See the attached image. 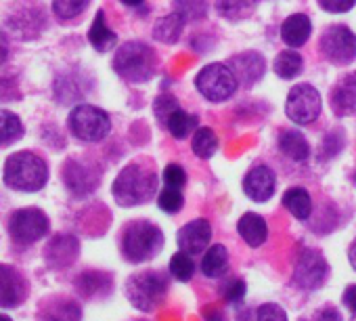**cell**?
Here are the masks:
<instances>
[{"label": "cell", "mask_w": 356, "mask_h": 321, "mask_svg": "<svg viewBox=\"0 0 356 321\" xmlns=\"http://www.w3.org/2000/svg\"><path fill=\"white\" fill-rule=\"evenodd\" d=\"M157 187V177L153 166L143 162H132L113 181V198L120 206H136L145 204L153 198Z\"/></svg>", "instance_id": "cell-1"}, {"label": "cell", "mask_w": 356, "mask_h": 321, "mask_svg": "<svg viewBox=\"0 0 356 321\" xmlns=\"http://www.w3.org/2000/svg\"><path fill=\"white\" fill-rule=\"evenodd\" d=\"M49 181V166L32 151H17L5 164V183L15 191L34 194Z\"/></svg>", "instance_id": "cell-2"}, {"label": "cell", "mask_w": 356, "mask_h": 321, "mask_svg": "<svg viewBox=\"0 0 356 321\" xmlns=\"http://www.w3.org/2000/svg\"><path fill=\"white\" fill-rule=\"evenodd\" d=\"M163 246V233L149 221H134L122 233V252L130 263L153 258Z\"/></svg>", "instance_id": "cell-3"}, {"label": "cell", "mask_w": 356, "mask_h": 321, "mask_svg": "<svg viewBox=\"0 0 356 321\" xmlns=\"http://www.w3.org/2000/svg\"><path fill=\"white\" fill-rule=\"evenodd\" d=\"M115 72L128 82H147L157 68L155 53L143 42H126L113 59Z\"/></svg>", "instance_id": "cell-4"}, {"label": "cell", "mask_w": 356, "mask_h": 321, "mask_svg": "<svg viewBox=\"0 0 356 321\" xmlns=\"http://www.w3.org/2000/svg\"><path fill=\"white\" fill-rule=\"evenodd\" d=\"M168 294V279L157 271H143L126 281V298L138 311H155Z\"/></svg>", "instance_id": "cell-5"}, {"label": "cell", "mask_w": 356, "mask_h": 321, "mask_svg": "<svg viewBox=\"0 0 356 321\" xmlns=\"http://www.w3.org/2000/svg\"><path fill=\"white\" fill-rule=\"evenodd\" d=\"M70 130L74 132V136H78L80 141L86 143H97L103 141L109 130H111V120L109 116L95 107V105H78L72 109L70 113Z\"/></svg>", "instance_id": "cell-6"}, {"label": "cell", "mask_w": 356, "mask_h": 321, "mask_svg": "<svg viewBox=\"0 0 356 321\" xmlns=\"http://www.w3.org/2000/svg\"><path fill=\"white\" fill-rule=\"evenodd\" d=\"M195 84L200 88V93L210 99V101H227L229 97H233V93L237 91V78L233 74V70L225 63H210L206 65L197 78Z\"/></svg>", "instance_id": "cell-7"}, {"label": "cell", "mask_w": 356, "mask_h": 321, "mask_svg": "<svg viewBox=\"0 0 356 321\" xmlns=\"http://www.w3.org/2000/svg\"><path fill=\"white\" fill-rule=\"evenodd\" d=\"M329 275V265L325 256L314 248H304L298 254L296 267H293V283L300 290H316L325 283Z\"/></svg>", "instance_id": "cell-8"}, {"label": "cell", "mask_w": 356, "mask_h": 321, "mask_svg": "<svg viewBox=\"0 0 356 321\" xmlns=\"http://www.w3.org/2000/svg\"><path fill=\"white\" fill-rule=\"evenodd\" d=\"M9 233L19 244H34L49 233V217L38 208H22L9 219Z\"/></svg>", "instance_id": "cell-9"}, {"label": "cell", "mask_w": 356, "mask_h": 321, "mask_svg": "<svg viewBox=\"0 0 356 321\" xmlns=\"http://www.w3.org/2000/svg\"><path fill=\"white\" fill-rule=\"evenodd\" d=\"M323 55L335 65H348L356 59V34L343 26H331L321 36Z\"/></svg>", "instance_id": "cell-10"}, {"label": "cell", "mask_w": 356, "mask_h": 321, "mask_svg": "<svg viewBox=\"0 0 356 321\" xmlns=\"http://www.w3.org/2000/svg\"><path fill=\"white\" fill-rule=\"evenodd\" d=\"M287 118L296 124H308L318 118L321 113V95L310 84H298L291 88L287 103H285Z\"/></svg>", "instance_id": "cell-11"}, {"label": "cell", "mask_w": 356, "mask_h": 321, "mask_svg": "<svg viewBox=\"0 0 356 321\" xmlns=\"http://www.w3.org/2000/svg\"><path fill=\"white\" fill-rule=\"evenodd\" d=\"M28 296L26 277L9 265H0V308L19 306Z\"/></svg>", "instance_id": "cell-12"}, {"label": "cell", "mask_w": 356, "mask_h": 321, "mask_svg": "<svg viewBox=\"0 0 356 321\" xmlns=\"http://www.w3.org/2000/svg\"><path fill=\"white\" fill-rule=\"evenodd\" d=\"M210 240H212V227L204 219L191 221L189 225H185L181 231H178V248L191 256L204 254Z\"/></svg>", "instance_id": "cell-13"}, {"label": "cell", "mask_w": 356, "mask_h": 321, "mask_svg": "<svg viewBox=\"0 0 356 321\" xmlns=\"http://www.w3.org/2000/svg\"><path fill=\"white\" fill-rule=\"evenodd\" d=\"M275 173L268 166H254L243 179V191L254 202H268L275 194Z\"/></svg>", "instance_id": "cell-14"}, {"label": "cell", "mask_w": 356, "mask_h": 321, "mask_svg": "<svg viewBox=\"0 0 356 321\" xmlns=\"http://www.w3.org/2000/svg\"><path fill=\"white\" fill-rule=\"evenodd\" d=\"M63 177H65V185L76 196L90 194L97 187V183H99V175L88 164L80 162V159H70V162L65 164Z\"/></svg>", "instance_id": "cell-15"}, {"label": "cell", "mask_w": 356, "mask_h": 321, "mask_svg": "<svg viewBox=\"0 0 356 321\" xmlns=\"http://www.w3.org/2000/svg\"><path fill=\"white\" fill-rule=\"evenodd\" d=\"M78 252H80V246H78V240L76 237H72V235H57L47 246L44 258H47V263L51 267L63 269V267H70L76 260Z\"/></svg>", "instance_id": "cell-16"}, {"label": "cell", "mask_w": 356, "mask_h": 321, "mask_svg": "<svg viewBox=\"0 0 356 321\" xmlns=\"http://www.w3.org/2000/svg\"><path fill=\"white\" fill-rule=\"evenodd\" d=\"M331 105L337 116H356V72L343 76L333 93H331Z\"/></svg>", "instance_id": "cell-17"}, {"label": "cell", "mask_w": 356, "mask_h": 321, "mask_svg": "<svg viewBox=\"0 0 356 321\" xmlns=\"http://www.w3.org/2000/svg\"><path fill=\"white\" fill-rule=\"evenodd\" d=\"M229 68L233 70L237 82H241L245 86H252L264 74V59L258 53H243V55L233 57Z\"/></svg>", "instance_id": "cell-18"}, {"label": "cell", "mask_w": 356, "mask_h": 321, "mask_svg": "<svg viewBox=\"0 0 356 321\" xmlns=\"http://www.w3.org/2000/svg\"><path fill=\"white\" fill-rule=\"evenodd\" d=\"M239 235L245 240L248 246L252 248H258L266 242V235H268V229H266V221L260 217V214H254V212H248L239 219Z\"/></svg>", "instance_id": "cell-19"}, {"label": "cell", "mask_w": 356, "mask_h": 321, "mask_svg": "<svg viewBox=\"0 0 356 321\" xmlns=\"http://www.w3.org/2000/svg\"><path fill=\"white\" fill-rule=\"evenodd\" d=\"M42 317L44 321H80L82 311L70 298H53L42 306Z\"/></svg>", "instance_id": "cell-20"}, {"label": "cell", "mask_w": 356, "mask_h": 321, "mask_svg": "<svg viewBox=\"0 0 356 321\" xmlns=\"http://www.w3.org/2000/svg\"><path fill=\"white\" fill-rule=\"evenodd\" d=\"M310 32H312L310 19L302 13L287 17L283 28H281V36H283L285 45H289V47H302L308 40Z\"/></svg>", "instance_id": "cell-21"}, {"label": "cell", "mask_w": 356, "mask_h": 321, "mask_svg": "<svg viewBox=\"0 0 356 321\" xmlns=\"http://www.w3.org/2000/svg\"><path fill=\"white\" fill-rule=\"evenodd\" d=\"M279 149L287 157H291L293 162H304V159L308 157V153H310L308 141L298 130H285V132H281V136H279Z\"/></svg>", "instance_id": "cell-22"}, {"label": "cell", "mask_w": 356, "mask_h": 321, "mask_svg": "<svg viewBox=\"0 0 356 321\" xmlns=\"http://www.w3.org/2000/svg\"><path fill=\"white\" fill-rule=\"evenodd\" d=\"M283 204H285V208H287L296 219H300V221H306V219L310 217V212H312V200H310L308 191L302 189V187H291V189H287L285 196H283Z\"/></svg>", "instance_id": "cell-23"}, {"label": "cell", "mask_w": 356, "mask_h": 321, "mask_svg": "<svg viewBox=\"0 0 356 321\" xmlns=\"http://www.w3.org/2000/svg\"><path fill=\"white\" fill-rule=\"evenodd\" d=\"M88 40H90V45H92L97 51H101V53H105V51H109L111 47H115L118 36L107 28L103 11L97 13L95 22H92V26H90V32H88Z\"/></svg>", "instance_id": "cell-24"}, {"label": "cell", "mask_w": 356, "mask_h": 321, "mask_svg": "<svg viewBox=\"0 0 356 321\" xmlns=\"http://www.w3.org/2000/svg\"><path fill=\"white\" fill-rule=\"evenodd\" d=\"M229 267V252L225 246L216 244L212 248L206 250L204 258H202V271L208 277H220Z\"/></svg>", "instance_id": "cell-25"}, {"label": "cell", "mask_w": 356, "mask_h": 321, "mask_svg": "<svg viewBox=\"0 0 356 321\" xmlns=\"http://www.w3.org/2000/svg\"><path fill=\"white\" fill-rule=\"evenodd\" d=\"M183 26H185V17L181 13H172L157 22V26L153 28V36L161 42H176L178 36L183 34Z\"/></svg>", "instance_id": "cell-26"}, {"label": "cell", "mask_w": 356, "mask_h": 321, "mask_svg": "<svg viewBox=\"0 0 356 321\" xmlns=\"http://www.w3.org/2000/svg\"><path fill=\"white\" fill-rule=\"evenodd\" d=\"M258 0H216V9L227 19H245L254 13Z\"/></svg>", "instance_id": "cell-27"}, {"label": "cell", "mask_w": 356, "mask_h": 321, "mask_svg": "<svg viewBox=\"0 0 356 321\" xmlns=\"http://www.w3.org/2000/svg\"><path fill=\"white\" fill-rule=\"evenodd\" d=\"M24 134L22 120L7 109H0V145H9L15 143Z\"/></svg>", "instance_id": "cell-28"}, {"label": "cell", "mask_w": 356, "mask_h": 321, "mask_svg": "<svg viewBox=\"0 0 356 321\" xmlns=\"http://www.w3.org/2000/svg\"><path fill=\"white\" fill-rule=\"evenodd\" d=\"M76 285H78V290H80L84 296L92 298L97 292H105V290H109V288H111V279L107 277V273H95V271H88V273H82V277L76 281Z\"/></svg>", "instance_id": "cell-29"}, {"label": "cell", "mask_w": 356, "mask_h": 321, "mask_svg": "<svg viewBox=\"0 0 356 321\" xmlns=\"http://www.w3.org/2000/svg\"><path fill=\"white\" fill-rule=\"evenodd\" d=\"M165 126L168 130L176 136V139H185L195 126H197V118L195 116H189L181 109H174L168 120H165Z\"/></svg>", "instance_id": "cell-30"}, {"label": "cell", "mask_w": 356, "mask_h": 321, "mask_svg": "<svg viewBox=\"0 0 356 321\" xmlns=\"http://www.w3.org/2000/svg\"><path fill=\"white\" fill-rule=\"evenodd\" d=\"M275 72L283 80H291L302 72V57L293 51H283L275 59Z\"/></svg>", "instance_id": "cell-31"}, {"label": "cell", "mask_w": 356, "mask_h": 321, "mask_svg": "<svg viewBox=\"0 0 356 321\" xmlns=\"http://www.w3.org/2000/svg\"><path fill=\"white\" fill-rule=\"evenodd\" d=\"M168 269H170L174 279H178V281H191V277L195 273V263H193L191 254L181 250V252H176L170 258V267Z\"/></svg>", "instance_id": "cell-32"}, {"label": "cell", "mask_w": 356, "mask_h": 321, "mask_svg": "<svg viewBox=\"0 0 356 321\" xmlns=\"http://www.w3.org/2000/svg\"><path fill=\"white\" fill-rule=\"evenodd\" d=\"M218 149V136L210 128H200L193 136V151L200 157H212Z\"/></svg>", "instance_id": "cell-33"}, {"label": "cell", "mask_w": 356, "mask_h": 321, "mask_svg": "<svg viewBox=\"0 0 356 321\" xmlns=\"http://www.w3.org/2000/svg\"><path fill=\"white\" fill-rule=\"evenodd\" d=\"M157 204L163 212L168 214H176V212H181L183 204H185V198L181 194V189H176V187H168L159 194L157 198Z\"/></svg>", "instance_id": "cell-34"}, {"label": "cell", "mask_w": 356, "mask_h": 321, "mask_svg": "<svg viewBox=\"0 0 356 321\" xmlns=\"http://www.w3.org/2000/svg\"><path fill=\"white\" fill-rule=\"evenodd\" d=\"M88 7V0H53V11L61 19H74Z\"/></svg>", "instance_id": "cell-35"}, {"label": "cell", "mask_w": 356, "mask_h": 321, "mask_svg": "<svg viewBox=\"0 0 356 321\" xmlns=\"http://www.w3.org/2000/svg\"><path fill=\"white\" fill-rule=\"evenodd\" d=\"M176 7L185 19H200L206 15V0H176Z\"/></svg>", "instance_id": "cell-36"}, {"label": "cell", "mask_w": 356, "mask_h": 321, "mask_svg": "<svg viewBox=\"0 0 356 321\" xmlns=\"http://www.w3.org/2000/svg\"><path fill=\"white\" fill-rule=\"evenodd\" d=\"M256 321H287V313L279 304L266 302L258 308Z\"/></svg>", "instance_id": "cell-37"}, {"label": "cell", "mask_w": 356, "mask_h": 321, "mask_svg": "<svg viewBox=\"0 0 356 321\" xmlns=\"http://www.w3.org/2000/svg\"><path fill=\"white\" fill-rule=\"evenodd\" d=\"M163 181H165L168 187L181 189V187L185 185V181H187V175H185V171H183L181 166H178V164H170V166H165V171H163Z\"/></svg>", "instance_id": "cell-38"}, {"label": "cell", "mask_w": 356, "mask_h": 321, "mask_svg": "<svg viewBox=\"0 0 356 321\" xmlns=\"http://www.w3.org/2000/svg\"><path fill=\"white\" fill-rule=\"evenodd\" d=\"M300 321H341V315L333 306H321L308 313L306 317H302Z\"/></svg>", "instance_id": "cell-39"}, {"label": "cell", "mask_w": 356, "mask_h": 321, "mask_svg": "<svg viewBox=\"0 0 356 321\" xmlns=\"http://www.w3.org/2000/svg\"><path fill=\"white\" fill-rule=\"evenodd\" d=\"M225 296L229 302H239L245 296V283L241 279H231L225 288Z\"/></svg>", "instance_id": "cell-40"}, {"label": "cell", "mask_w": 356, "mask_h": 321, "mask_svg": "<svg viewBox=\"0 0 356 321\" xmlns=\"http://www.w3.org/2000/svg\"><path fill=\"white\" fill-rule=\"evenodd\" d=\"M318 3L329 13H346L354 7L356 0H318Z\"/></svg>", "instance_id": "cell-41"}, {"label": "cell", "mask_w": 356, "mask_h": 321, "mask_svg": "<svg viewBox=\"0 0 356 321\" xmlns=\"http://www.w3.org/2000/svg\"><path fill=\"white\" fill-rule=\"evenodd\" d=\"M343 304H346L352 313H356V285H350V288L343 292Z\"/></svg>", "instance_id": "cell-42"}, {"label": "cell", "mask_w": 356, "mask_h": 321, "mask_svg": "<svg viewBox=\"0 0 356 321\" xmlns=\"http://www.w3.org/2000/svg\"><path fill=\"white\" fill-rule=\"evenodd\" d=\"M7 57H9V40L3 32H0V65L7 61Z\"/></svg>", "instance_id": "cell-43"}, {"label": "cell", "mask_w": 356, "mask_h": 321, "mask_svg": "<svg viewBox=\"0 0 356 321\" xmlns=\"http://www.w3.org/2000/svg\"><path fill=\"white\" fill-rule=\"evenodd\" d=\"M348 258H350V265H352V269L356 271V240H354V242H352V246H350Z\"/></svg>", "instance_id": "cell-44"}, {"label": "cell", "mask_w": 356, "mask_h": 321, "mask_svg": "<svg viewBox=\"0 0 356 321\" xmlns=\"http://www.w3.org/2000/svg\"><path fill=\"white\" fill-rule=\"evenodd\" d=\"M122 3L128 5V7H138V5L143 3V0H122Z\"/></svg>", "instance_id": "cell-45"}, {"label": "cell", "mask_w": 356, "mask_h": 321, "mask_svg": "<svg viewBox=\"0 0 356 321\" xmlns=\"http://www.w3.org/2000/svg\"><path fill=\"white\" fill-rule=\"evenodd\" d=\"M0 321H13V319L9 315H0Z\"/></svg>", "instance_id": "cell-46"}, {"label": "cell", "mask_w": 356, "mask_h": 321, "mask_svg": "<svg viewBox=\"0 0 356 321\" xmlns=\"http://www.w3.org/2000/svg\"><path fill=\"white\" fill-rule=\"evenodd\" d=\"M350 321H356V313H354V315H352V319H350Z\"/></svg>", "instance_id": "cell-47"}]
</instances>
